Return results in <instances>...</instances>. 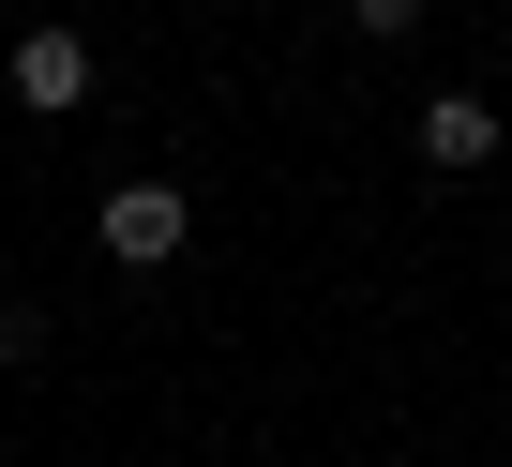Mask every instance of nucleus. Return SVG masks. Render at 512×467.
<instances>
[{"label":"nucleus","instance_id":"f257e3e1","mask_svg":"<svg viewBox=\"0 0 512 467\" xmlns=\"http://www.w3.org/2000/svg\"><path fill=\"white\" fill-rule=\"evenodd\" d=\"M91 242H106V272H166V257L196 242V196H181V181H121V196L91 211Z\"/></svg>","mask_w":512,"mask_h":467},{"label":"nucleus","instance_id":"39448f33","mask_svg":"<svg viewBox=\"0 0 512 467\" xmlns=\"http://www.w3.org/2000/svg\"><path fill=\"white\" fill-rule=\"evenodd\" d=\"M347 16H362L377 46H407V31H422V0H347Z\"/></svg>","mask_w":512,"mask_h":467},{"label":"nucleus","instance_id":"20e7f679","mask_svg":"<svg viewBox=\"0 0 512 467\" xmlns=\"http://www.w3.org/2000/svg\"><path fill=\"white\" fill-rule=\"evenodd\" d=\"M31 347H46V317H31V302H0V377H16Z\"/></svg>","mask_w":512,"mask_h":467},{"label":"nucleus","instance_id":"7ed1b4c3","mask_svg":"<svg viewBox=\"0 0 512 467\" xmlns=\"http://www.w3.org/2000/svg\"><path fill=\"white\" fill-rule=\"evenodd\" d=\"M407 136H422V166H437V181H467V166H497V106H482V91H437V106H422Z\"/></svg>","mask_w":512,"mask_h":467},{"label":"nucleus","instance_id":"f03ea898","mask_svg":"<svg viewBox=\"0 0 512 467\" xmlns=\"http://www.w3.org/2000/svg\"><path fill=\"white\" fill-rule=\"evenodd\" d=\"M0 76H16V106H31V121H76V106H91V31H76V16H46V31H16V61H0Z\"/></svg>","mask_w":512,"mask_h":467}]
</instances>
